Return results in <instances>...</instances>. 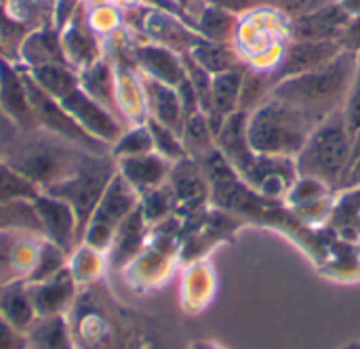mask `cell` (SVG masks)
I'll return each instance as SVG.
<instances>
[{
	"instance_id": "6da1fadb",
	"label": "cell",
	"mask_w": 360,
	"mask_h": 349,
	"mask_svg": "<svg viewBox=\"0 0 360 349\" xmlns=\"http://www.w3.org/2000/svg\"><path fill=\"white\" fill-rule=\"evenodd\" d=\"M356 61V53L342 51L323 67L281 80L274 84L270 95L295 107L314 126H319L323 120L344 110L354 80Z\"/></svg>"
},
{
	"instance_id": "7a4b0ae2",
	"label": "cell",
	"mask_w": 360,
	"mask_h": 349,
	"mask_svg": "<svg viewBox=\"0 0 360 349\" xmlns=\"http://www.w3.org/2000/svg\"><path fill=\"white\" fill-rule=\"evenodd\" d=\"M86 154L91 152L44 129L19 133L0 147V158L40 190L72 177Z\"/></svg>"
},
{
	"instance_id": "3957f363",
	"label": "cell",
	"mask_w": 360,
	"mask_h": 349,
	"mask_svg": "<svg viewBox=\"0 0 360 349\" xmlns=\"http://www.w3.org/2000/svg\"><path fill=\"white\" fill-rule=\"evenodd\" d=\"M293 40V19L276 4L255 8L238 19L234 46L249 70L272 74Z\"/></svg>"
},
{
	"instance_id": "277c9868",
	"label": "cell",
	"mask_w": 360,
	"mask_h": 349,
	"mask_svg": "<svg viewBox=\"0 0 360 349\" xmlns=\"http://www.w3.org/2000/svg\"><path fill=\"white\" fill-rule=\"evenodd\" d=\"M312 131L314 124L304 114L272 95L247 120V141L257 156H297Z\"/></svg>"
},
{
	"instance_id": "5b68a950",
	"label": "cell",
	"mask_w": 360,
	"mask_h": 349,
	"mask_svg": "<svg viewBox=\"0 0 360 349\" xmlns=\"http://www.w3.org/2000/svg\"><path fill=\"white\" fill-rule=\"evenodd\" d=\"M352 139L344 110L323 120L310 133L304 150L297 154V169L302 175L325 185H342L352 162Z\"/></svg>"
},
{
	"instance_id": "8992f818",
	"label": "cell",
	"mask_w": 360,
	"mask_h": 349,
	"mask_svg": "<svg viewBox=\"0 0 360 349\" xmlns=\"http://www.w3.org/2000/svg\"><path fill=\"white\" fill-rule=\"evenodd\" d=\"M116 166H118V162H114V156L110 152L108 154H86L72 177L42 190L44 194H51L72 206V211L76 215V240L82 238V234L86 232V225H89L105 187L118 173Z\"/></svg>"
},
{
	"instance_id": "52a82bcc",
	"label": "cell",
	"mask_w": 360,
	"mask_h": 349,
	"mask_svg": "<svg viewBox=\"0 0 360 349\" xmlns=\"http://www.w3.org/2000/svg\"><path fill=\"white\" fill-rule=\"evenodd\" d=\"M25 88H27V97L38 122V129H44L61 139H68L76 145H80L82 150L91 152V154H108L105 143H101L99 139L91 137L70 114L68 110L61 105V101H57L55 97H51L46 91H42L32 76H23Z\"/></svg>"
},
{
	"instance_id": "ba28073f",
	"label": "cell",
	"mask_w": 360,
	"mask_h": 349,
	"mask_svg": "<svg viewBox=\"0 0 360 349\" xmlns=\"http://www.w3.org/2000/svg\"><path fill=\"white\" fill-rule=\"evenodd\" d=\"M135 190L122 179L120 173L114 175V179L110 181V185L105 187L89 225L84 236H89V242L93 246H103L105 242H110V238L114 236L116 228L135 211Z\"/></svg>"
},
{
	"instance_id": "9c48e42d",
	"label": "cell",
	"mask_w": 360,
	"mask_h": 349,
	"mask_svg": "<svg viewBox=\"0 0 360 349\" xmlns=\"http://www.w3.org/2000/svg\"><path fill=\"white\" fill-rule=\"evenodd\" d=\"M44 236L27 230H6L0 232V284L19 282L23 276L30 278L40 244Z\"/></svg>"
},
{
	"instance_id": "30bf717a",
	"label": "cell",
	"mask_w": 360,
	"mask_h": 349,
	"mask_svg": "<svg viewBox=\"0 0 360 349\" xmlns=\"http://www.w3.org/2000/svg\"><path fill=\"white\" fill-rule=\"evenodd\" d=\"M61 105L91 137L99 139L101 143L114 145L122 137V126L116 120V114H112L108 107L89 97L80 86L72 91L68 97H63Z\"/></svg>"
},
{
	"instance_id": "8fae6325",
	"label": "cell",
	"mask_w": 360,
	"mask_h": 349,
	"mask_svg": "<svg viewBox=\"0 0 360 349\" xmlns=\"http://www.w3.org/2000/svg\"><path fill=\"white\" fill-rule=\"evenodd\" d=\"M342 53L340 44L333 40H291L278 67L270 74L272 82L278 84L285 78L312 72L327 65Z\"/></svg>"
},
{
	"instance_id": "7c38bea8",
	"label": "cell",
	"mask_w": 360,
	"mask_h": 349,
	"mask_svg": "<svg viewBox=\"0 0 360 349\" xmlns=\"http://www.w3.org/2000/svg\"><path fill=\"white\" fill-rule=\"evenodd\" d=\"M32 204L38 215L42 236L49 242L57 244L61 251L70 253L72 244L76 242V215L72 206L44 192Z\"/></svg>"
},
{
	"instance_id": "4fadbf2b",
	"label": "cell",
	"mask_w": 360,
	"mask_h": 349,
	"mask_svg": "<svg viewBox=\"0 0 360 349\" xmlns=\"http://www.w3.org/2000/svg\"><path fill=\"white\" fill-rule=\"evenodd\" d=\"M0 112L19 133L38 129L23 76H19L15 67H11L2 59H0Z\"/></svg>"
},
{
	"instance_id": "5bb4252c",
	"label": "cell",
	"mask_w": 360,
	"mask_h": 349,
	"mask_svg": "<svg viewBox=\"0 0 360 349\" xmlns=\"http://www.w3.org/2000/svg\"><path fill=\"white\" fill-rule=\"evenodd\" d=\"M293 19V40H333L338 42L350 15L342 8L338 0L319 6L314 11L291 17Z\"/></svg>"
},
{
	"instance_id": "9a60e30c",
	"label": "cell",
	"mask_w": 360,
	"mask_h": 349,
	"mask_svg": "<svg viewBox=\"0 0 360 349\" xmlns=\"http://www.w3.org/2000/svg\"><path fill=\"white\" fill-rule=\"evenodd\" d=\"M143 99L152 114V120H156V122L169 126L171 131H175L177 135H181L184 124H186V110H184L177 88L148 76L143 80Z\"/></svg>"
},
{
	"instance_id": "2e32d148",
	"label": "cell",
	"mask_w": 360,
	"mask_h": 349,
	"mask_svg": "<svg viewBox=\"0 0 360 349\" xmlns=\"http://www.w3.org/2000/svg\"><path fill=\"white\" fill-rule=\"evenodd\" d=\"M118 173L133 190H154L160 187L169 175V164L160 154H141L118 158Z\"/></svg>"
},
{
	"instance_id": "e0dca14e",
	"label": "cell",
	"mask_w": 360,
	"mask_h": 349,
	"mask_svg": "<svg viewBox=\"0 0 360 349\" xmlns=\"http://www.w3.org/2000/svg\"><path fill=\"white\" fill-rule=\"evenodd\" d=\"M135 55L146 74L158 82L179 88L188 80L184 61L167 46H139Z\"/></svg>"
},
{
	"instance_id": "ac0fdd59",
	"label": "cell",
	"mask_w": 360,
	"mask_h": 349,
	"mask_svg": "<svg viewBox=\"0 0 360 349\" xmlns=\"http://www.w3.org/2000/svg\"><path fill=\"white\" fill-rule=\"evenodd\" d=\"M36 314L38 316H57L61 314V310L65 308V303L72 297V278L65 272V268L61 272H57L55 276H51L44 282H36V284H27Z\"/></svg>"
},
{
	"instance_id": "d6986e66",
	"label": "cell",
	"mask_w": 360,
	"mask_h": 349,
	"mask_svg": "<svg viewBox=\"0 0 360 349\" xmlns=\"http://www.w3.org/2000/svg\"><path fill=\"white\" fill-rule=\"evenodd\" d=\"M0 316L6 322H11L15 329H19L21 333H25L32 327V322L38 318V314H36V308H34V301H32L27 284L13 282V284L2 287V293H0Z\"/></svg>"
},
{
	"instance_id": "ffe728a7",
	"label": "cell",
	"mask_w": 360,
	"mask_h": 349,
	"mask_svg": "<svg viewBox=\"0 0 360 349\" xmlns=\"http://www.w3.org/2000/svg\"><path fill=\"white\" fill-rule=\"evenodd\" d=\"M243 72L245 70H234V72L213 76L211 99H209V110H207L209 118H221L226 122L234 112H238Z\"/></svg>"
},
{
	"instance_id": "44dd1931",
	"label": "cell",
	"mask_w": 360,
	"mask_h": 349,
	"mask_svg": "<svg viewBox=\"0 0 360 349\" xmlns=\"http://www.w3.org/2000/svg\"><path fill=\"white\" fill-rule=\"evenodd\" d=\"M190 57L202 65L211 76L234 72V70H245V63L236 51L234 44H219V42H207L200 40L192 51Z\"/></svg>"
},
{
	"instance_id": "7402d4cb",
	"label": "cell",
	"mask_w": 360,
	"mask_h": 349,
	"mask_svg": "<svg viewBox=\"0 0 360 349\" xmlns=\"http://www.w3.org/2000/svg\"><path fill=\"white\" fill-rule=\"evenodd\" d=\"M27 349H74L61 314L38 316L25 331Z\"/></svg>"
},
{
	"instance_id": "603a6c76",
	"label": "cell",
	"mask_w": 360,
	"mask_h": 349,
	"mask_svg": "<svg viewBox=\"0 0 360 349\" xmlns=\"http://www.w3.org/2000/svg\"><path fill=\"white\" fill-rule=\"evenodd\" d=\"M236 27H238V17L224 8L205 4V8L198 15V32L207 42L232 44L236 36Z\"/></svg>"
},
{
	"instance_id": "cb8c5ba5",
	"label": "cell",
	"mask_w": 360,
	"mask_h": 349,
	"mask_svg": "<svg viewBox=\"0 0 360 349\" xmlns=\"http://www.w3.org/2000/svg\"><path fill=\"white\" fill-rule=\"evenodd\" d=\"M80 88L89 97H93L97 103L108 107L112 114L116 112V107H118L116 82H114V76H112L110 67L103 61H97V63H93L91 67L84 70V74L80 78Z\"/></svg>"
},
{
	"instance_id": "d4e9b609",
	"label": "cell",
	"mask_w": 360,
	"mask_h": 349,
	"mask_svg": "<svg viewBox=\"0 0 360 349\" xmlns=\"http://www.w3.org/2000/svg\"><path fill=\"white\" fill-rule=\"evenodd\" d=\"M32 78H34V82L42 91H46L57 101H61L63 97H68L80 84V80L63 63H46V65L34 67L32 70Z\"/></svg>"
},
{
	"instance_id": "484cf974",
	"label": "cell",
	"mask_w": 360,
	"mask_h": 349,
	"mask_svg": "<svg viewBox=\"0 0 360 349\" xmlns=\"http://www.w3.org/2000/svg\"><path fill=\"white\" fill-rule=\"evenodd\" d=\"M42 190L0 158V204L34 202Z\"/></svg>"
},
{
	"instance_id": "4316f807",
	"label": "cell",
	"mask_w": 360,
	"mask_h": 349,
	"mask_svg": "<svg viewBox=\"0 0 360 349\" xmlns=\"http://www.w3.org/2000/svg\"><path fill=\"white\" fill-rule=\"evenodd\" d=\"M143 215L141 209H135L114 232V261L122 263L127 261L133 251L137 249L139 240H141V225H143Z\"/></svg>"
},
{
	"instance_id": "83f0119b",
	"label": "cell",
	"mask_w": 360,
	"mask_h": 349,
	"mask_svg": "<svg viewBox=\"0 0 360 349\" xmlns=\"http://www.w3.org/2000/svg\"><path fill=\"white\" fill-rule=\"evenodd\" d=\"M25 57L32 63V70L46 65V63H63L65 61V55L61 53V46L51 32L32 36L25 44Z\"/></svg>"
},
{
	"instance_id": "f1b7e54d",
	"label": "cell",
	"mask_w": 360,
	"mask_h": 349,
	"mask_svg": "<svg viewBox=\"0 0 360 349\" xmlns=\"http://www.w3.org/2000/svg\"><path fill=\"white\" fill-rule=\"evenodd\" d=\"M6 230H27V232L42 234L34 204L32 202L0 204V232Z\"/></svg>"
},
{
	"instance_id": "f546056e",
	"label": "cell",
	"mask_w": 360,
	"mask_h": 349,
	"mask_svg": "<svg viewBox=\"0 0 360 349\" xmlns=\"http://www.w3.org/2000/svg\"><path fill=\"white\" fill-rule=\"evenodd\" d=\"M148 129L152 135V143H154V152L160 154L165 160H184L186 150L177 137L175 131H171L169 126L156 122V120H148Z\"/></svg>"
},
{
	"instance_id": "4dcf8cb0",
	"label": "cell",
	"mask_w": 360,
	"mask_h": 349,
	"mask_svg": "<svg viewBox=\"0 0 360 349\" xmlns=\"http://www.w3.org/2000/svg\"><path fill=\"white\" fill-rule=\"evenodd\" d=\"M150 152H154V143H152V135L148 126H135L129 133H122V137L112 147V156L116 160L127 158V156H141Z\"/></svg>"
},
{
	"instance_id": "1f68e13d",
	"label": "cell",
	"mask_w": 360,
	"mask_h": 349,
	"mask_svg": "<svg viewBox=\"0 0 360 349\" xmlns=\"http://www.w3.org/2000/svg\"><path fill=\"white\" fill-rule=\"evenodd\" d=\"M80 61V63H89L93 61L95 57V42H93V36H89L86 32H82L80 27H72L68 34H65V40H63V55Z\"/></svg>"
},
{
	"instance_id": "d6a6232c",
	"label": "cell",
	"mask_w": 360,
	"mask_h": 349,
	"mask_svg": "<svg viewBox=\"0 0 360 349\" xmlns=\"http://www.w3.org/2000/svg\"><path fill=\"white\" fill-rule=\"evenodd\" d=\"M188 147L192 150H207L209 143H211V126H209V120L202 116V114H192L186 118V124H184V131H181Z\"/></svg>"
},
{
	"instance_id": "836d02e7",
	"label": "cell",
	"mask_w": 360,
	"mask_h": 349,
	"mask_svg": "<svg viewBox=\"0 0 360 349\" xmlns=\"http://www.w3.org/2000/svg\"><path fill=\"white\" fill-rule=\"evenodd\" d=\"M173 194L179 196V198H190L194 196L198 190H200V177L198 173L194 171L192 162H186V160H179L177 169L173 171Z\"/></svg>"
},
{
	"instance_id": "e575fe53",
	"label": "cell",
	"mask_w": 360,
	"mask_h": 349,
	"mask_svg": "<svg viewBox=\"0 0 360 349\" xmlns=\"http://www.w3.org/2000/svg\"><path fill=\"white\" fill-rule=\"evenodd\" d=\"M344 116H346V122H348L350 131L356 133L360 129V53L359 61H356L354 80H352V86H350L346 105H344Z\"/></svg>"
},
{
	"instance_id": "d590c367",
	"label": "cell",
	"mask_w": 360,
	"mask_h": 349,
	"mask_svg": "<svg viewBox=\"0 0 360 349\" xmlns=\"http://www.w3.org/2000/svg\"><path fill=\"white\" fill-rule=\"evenodd\" d=\"M205 4L209 6H217V8H224L236 17H243L255 8H262V6H270V4H276L274 0H202Z\"/></svg>"
},
{
	"instance_id": "8d00e7d4",
	"label": "cell",
	"mask_w": 360,
	"mask_h": 349,
	"mask_svg": "<svg viewBox=\"0 0 360 349\" xmlns=\"http://www.w3.org/2000/svg\"><path fill=\"white\" fill-rule=\"evenodd\" d=\"M171 200H173V198H171L169 190H162V187L150 190L148 200H146V215L152 217V219L165 215V213L169 211V206H171Z\"/></svg>"
},
{
	"instance_id": "74e56055",
	"label": "cell",
	"mask_w": 360,
	"mask_h": 349,
	"mask_svg": "<svg viewBox=\"0 0 360 349\" xmlns=\"http://www.w3.org/2000/svg\"><path fill=\"white\" fill-rule=\"evenodd\" d=\"M0 349H27L25 333L15 329L0 316Z\"/></svg>"
},
{
	"instance_id": "f35d334b",
	"label": "cell",
	"mask_w": 360,
	"mask_h": 349,
	"mask_svg": "<svg viewBox=\"0 0 360 349\" xmlns=\"http://www.w3.org/2000/svg\"><path fill=\"white\" fill-rule=\"evenodd\" d=\"M340 48L342 51H348V53H360V17H350L348 25L344 27L340 40H338Z\"/></svg>"
},
{
	"instance_id": "ab89813d",
	"label": "cell",
	"mask_w": 360,
	"mask_h": 349,
	"mask_svg": "<svg viewBox=\"0 0 360 349\" xmlns=\"http://www.w3.org/2000/svg\"><path fill=\"white\" fill-rule=\"evenodd\" d=\"M278 8H283L287 15L295 17V15H302V13H308V11H314L319 6H325L333 0H274Z\"/></svg>"
},
{
	"instance_id": "60d3db41",
	"label": "cell",
	"mask_w": 360,
	"mask_h": 349,
	"mask_svg": "<svg viewBox=\"0 0 360 349\" xmlns=\"http://www.w3.org/2000/svg\"><path fill=\"white\" fill-rule=\"evenodd\" d=\"M360 183V158L350 162V169H348V175H346V181L344 185H359Z\"/></svg>"
},
{
	"instance_id": "b9f144b4",
	"label": "cell",
	"mask_w": 360,
	"mask_h": 349,
	"mask_svg": "<svg viewBox=\"0 0 360 349\" xmlns=\"http://www.w3.org/2000/svg\"><path fill=\"white\" fill-rule=\"evenodd\" d=\"M350 17H360V0H338Z\"/></svg>"
},
{
	"instance_id": "7bdbcfd3",
	"label": "cell",
	"mask_w": 360,
	"mask_h": 349,
	"mask_svg": "<svg viewBox=\"0 0 360 349\" xmlns=\"http://www.w3.org/2000/svg\"><path fill=\"white\" fill-rule=\"evenodd\" d=\"M360 158V129L354 133V139H352V160Z\"/></svg>"
},
{
	"instance_id": "ee69618b",
	"label": "cell",
	"mask_w": 360,
	"mask_h": 349,
	"mask_svg": "<svg viewBox=\"0 0 360 349\" xmlns=\"http://www.w3.org/2000/svg\"><path fill=\"white\" fill-rule=\"evenodd\" d=\"M0 293H2V284H0Z\"/></svg>"
}]
</instances>
